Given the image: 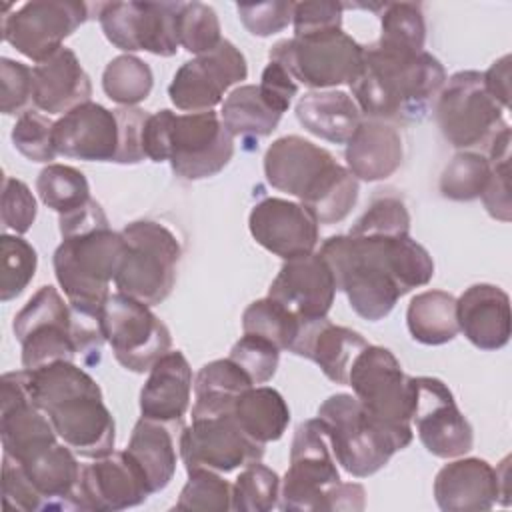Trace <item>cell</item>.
<instances>
[{"label": "cell", "instance_id": "cell-1", "mask_svg": "<svg viewBox=\"0 0 512 512\" xmlns=\"http://www.w3.org/2000/svg\"><path fill=\"white\" fill-rule=\"evenodd\" d=\"M336 278L350 308L368 322L386 318L400 296L426 286L434 276L428 250L408 236L338 234L318 252Z\"/></svg>", "mask_w": 512, "mask_h": 512}, {"label": "cell", "instance_id": "cell-2", "mask_svg": "<svg viewBox=\"0 0 512 512\" xmlns=\"http://www.w3.org/2000/svg\"><path fill=\"white\" fill-rule=\"evenodd\" d=\"M446 82V70L426 50L364 46L362 68L350 84L352 98L370 120L420 122Z\"/></svg>", "mask_w": 512, "mask_h": 512}, {"label": "cell", "instance_id": "cell-3", "mask_svg": "<svg viewBox=\"0 0 512 512\" xmlns=\"http://www.w3.org/2000/svg\"><path fill=\"white\" fill-rule=\"evenodd\" d=\"M26 370V368H24ZM28 392L50 418L58 438L82 458L114 452L116 424L96 380L68 360L26 370Z\"/></svg>", "mask_w": 512, "mask_h": 512}, {"label": "cell", "instance_id": "cell-4", "mask_svg": "<svg viewBox=\"0 0 512 512\" xmlns=\"http://www.w3.org/2000/svg\"><path fill=\"white\" fill-rule=\"evenodd\" d=\"M272 188L292 194L320 224L342 222L358 200V180L322 146L290 134L276 138L264 154Z\"/></svg>", "mask_w": 512, "mask_h": 512}, {"label": "cell", "instance_id": "cell-5", "mask_svg": "<svg viewBox=\"0 0 512 512\" xmlns=\"http://www.w3.org/2000/svg\"><path fill=\"white\" fill-rule=\"evenodd\" d=\"M142 146L148 160H168L176 176L204 180L228 166L234 154V136L214 110L174 114L162 108L148 116Z\"/></svg>", "mask_w": 512, "mask_h": 512}, {"label": "cell", "instance_id": "cell-6", "mask_svg": "<svg viewBox=\"0 0 512 512\" xmlns=\"http://www.w3.org/2000/svg\"><path fill=\"white\" fill-rule=\"evenodd\" d=\"M334 460L356 478L382 470L390 458L412 442V430H398L372 416L354 394H332L318 406Z\"/></svg>", "mask_w": 512, "mask_h": 512}, {"label": "cell", "instance_id": "cell-7", "mask_svg": "<svg viewBox=\"0 0 512 512\" xmlns=\"http://www.w3.org/2000/svg\"><path fill=\"white\" fill-rule=\"evenodd\" d=\"M126 242L110 226L62 238L54 250V274L72 310L100 316L110 296Z\"/></svg>", "mask_w": 512, "mask_h": 512}, {"label": "cell", "instance_id": "cell-8", "mask_svg": "<svg viewBox=\"0 0 512 512\" xmlns=\"http://www.w3.org/2000/svg\"><path fill=\"white\" fill-rule=\"evenodd\" d=\"M120 232L126 250L114 276L118 292L146 306L164 302L176 282L182 254L178 238L164 224L154 220L130 222Z\"/></svg>", "mask_w": 512, "mask_h": 512}, {"label": "cell", "instance_id": "cell-9", "mask_svg": "<svg viewBox=\"0 0 512 512\" xmlns=\"http://www.w3.org/2000/svg\"><path fill=\"white\" fill-rule=\"evenodd\" d=\"M434 112L442 136L458 150H488L492 140L508 128L504 108L488 94L478 70H460L446 78Z\"/></svg>", "mask_w": 512, "mask_h": 512}, {"label": "cell", "instance_id": "cell-10", "mask_svg": "<svg viewBox=\"0 0 512 512\" xmlns=\"http://www.w3.org/2000/svg\"><path fill=\"white\" fill-rule=\"evenodd\" d=\"M270 60L282 64L288 74L308 88H334L352 84L362 68L364 46L342 28L278 40Z\"/></svg>", "mask_w": 512, "mask_h": 512}, {"label": "cell", "instance_id": "cell-11", "mask_svg": "<svg viewBox=\"0 0 512 512\" xmlns=\"http://www.w3.org/2000/svg\"><path fill=\"white\" fill-rule=\"evenodd\" d=\"M338 482L340 472L322 422L318 418L300 422L290 446V466L280 484L278 508L286 512L326 510L328 490Z\"/></svg>", "mask_w": 512, "mask_h": 512}, {"label": "cell", "instance_id": "cell-12", "mask_svg": "<svg viewBox=\"0 0 512 512\" xmlns=\"http://www.w3.org/2000/svg\"><path fill=\"white\" fill-rule=\"evenodd\" d=\"M100 322L114 358L130 372H148L158 358L170 352L172 336L168 326L150 306L132 296L122 292L110 294Z\"/></svg>", "mask_w": 512, "mask_h": 512}, {"label": "cell", "instance_id": "cell-13", "mask_svg": "<svg viewBox=\"0 0 512 512\" xmlns=\"http://www.w3.org/2000/svg\"><path fill=\"white\" fill-rule=\"evenodd\" d=\"M22 346V368L40 366L78 356L72 334V308L54 286H40L12 322Z\"/></svg>", "mask_w": 512, "mask_h": 512}, {"label": "cell", "instance_id": "cell-14", "mask_svg": "<svg viewBox=\"0 0 512 512\" xmlns=\"http://www.w3.org/2000/svg\"><path fill=\"white\" fill-rule=\"evenodd\" d=\"M348 386L372 416L392 428L412 430L410 376L388 348H362L348 370Z\"/></svg>", "mask_w": 512, "mask_h": 512}, {"label": "cell", "instance_id": "cell-15", "mask_svg": "<svg viewBox=\"0 0 512 512\" xmlns=\"http://www.w3.org/2000/svg\"><path fill=\"white\" fill-rule=\"evenodd\" d=\"M4 6L2 38L36 64L62 48L88 18L90 6L76 0H32L8 14Z\"/></svg>", "mask_w": 512, "mask_h": 512}, {"label": "cell", "instance_id": "cell-16", "mask_svg": "<svg viewBox=\"0 0 512 512\" xmlns=\"http://www.w3.org/2000/svg\"><path fill=\"white\" fill-rule=\"evenodd\" d=\"M180 2H106L98 20L106 40L124 50H146L156 56H174L178 42Z\"/></svg>", "mask_w": 512, "mask_h": 512}, {"label": "cell", "instance_id": "cell-17", "mask_svg": "<svg viewBox=\"0 0 512 512\" xmlns=\"http://www.w3.org/2000/svg\"><path fill=\"white\" fill-rule=\"evenodd\" d=\"M412 420L422 446L438 458H458L472 450L474 430L460 412L452 390L432 376H410Z\"/></svg>", "mask_w": 512, "mask_h": 512}, {"label": "cell", "instance_id": "cell-18", "mask_svg": "<svg viewBox=\"0 0 512 512\" xmlns=\"http://www.w3.org/2000/svg\"><path fill=\"white\" fill-rule=\"evenodd\" d=\"M178 448L186 470L208 468L224 474L264 456V444L252 440L232 412L192 418L180 432Z\"/></svg>", "mask_w": 512, "mask_h": 512}, {"label": "cell", "instance_id": "cell-19", "mask_svg": "<svg viewBox=\"0 0 512 512\" xmlns=\"http://www.w3.org/2000/svg\"><path fill=\"white\" fill-rule=\"evenodd\" d=\"M248 64L244 54L230 42L222 40L214 50L184 62L170 86V102L184 112H208L222 102L224 92L246 80Z\"/></svg>", "mask_w": 512, "mask_h": 512}, {"label": "cell", "instance_id": "cell-20", "mask_svg": "<svg viewBox=\"0 0 512 512\" xmlns=\"http://www.w3.org/2000/svg\"><path fill=\"white\" fill-rule=\"evenodd\" d=\"M508 460L494 468L482 458H460L444 464L434 478V498L444 512L490 510L508 506Z\"/></svg>", "mask_w": 512, "mask_h": 512}, {"label": "cell", "instance_id": "cell-21", "mask_svg": "<svg viewBox=\"0 0 512 512\" xmlns=\"http://www.w3.org/2000/svg\"><path fill=\"white\" fill-rule=\"evenodd\" d=\"M0 438L4 454L18 462L58 442L50 418L38 408L28 392L24 368L2 374Z\"/></svg>", "mask_w": 512, "mask_h": 512}, {"label": "cell", "instance_id": "cell-22", "mask_svg": "<svg viewBox=\"0 0 512 512\" xmlns=\"http://www.w3.org/2000/svg\"><path fill=\"white\" fill-rule=\"evenodd\" d=\"M318 220L300 202L268 196L248 216L252 238L282 260L312 254L318 244Z\"/></svg>", "mask_w": 512, "mask_h": 512}, {"label": "cell", "instance_id": "cell-23", "mask_svg": "<svg viewBox=\"0 0 512 512\" xmlns=\"http://www.w3.org/2000/svg\"><path fill=\"white\" fill-rule=\"evenodd\" d=\"M148 496L146 476L126 450L82 466L76 494L78 510H126L142 504Z\"/></svg>", "mask_w": 512, "mask_h": 512}, {"label": "cell", "instance_id": "cell-24", "mask_svg": "<svg viewBox=\"0 0 512 512\" xmlns=\"http://www.w3.org/2000/svg\"><path fill=\"white\" fill-rule=\"evenodd\" d=\"M268 296L284 304L300 322L326 318L336 296V278L328 262L312 252L284 260Z\"/></svg>", "mask_w": 512, "mask_h": 512}, {"label": "cell", "instance_id": "cell-25", "mask_svg": "<svg viewBox=\"0 0 512 512\" xmlns=\"http://www.w3.org/2000/svg\"><path fill=\"white\" fill-rule=\"evenodd\" d=\"M56 154L86 162H114L120 126L114 110L98 102H84L54 122Z\"/></svg>", "mask_w": 512, "mask_h": 512}, {"label": "cell", "instance_id": "cell-26", "mask_svg": "<svg viewBox=\"0 0 512 512\" xmlns=\"http://www.w3.org/2000/svg\"><path fill=\"white\" fill-rule=\"evenodd\" d=\"M460 332L480 350H500L512 332L510 298L494 284H472L456 298Z\"/></svg>", "mask_w": 512, "mask_h": 512}, {"label": "cell", "instance_id": "cell-27", "mask_svg": "<svg viewBox=\"0 0 512 512\" xmlns=\"http://www.w3.org/2000/svg\"><path fill=\"white\" fill-rule=\"evenodd\" d=\"M366 346L368 342L360 332L332 324L326 316L302 322L290 352L312 360L328 380L348 384V370Z\"/></svg>", "mask_w": 512, "mask_h": 512}, {"label": "cell", "instance_id": "cell-28", "mask_svg": "<svg viewBox=\"0 0 512 512\" xmlns=\"http://www.w3.org/2000/svg\"><path fill=\"white\" fill-rule=\"evenodd\" d=\"M192 368L180 350H170L154 362L140 390V414L172 426H182L190 408Z\"/></svg>", "mask_w": 512, "mask_h": 512}, {"label": "cell", "instance_id": "cell-29", "mask_svg": "<svg viewBox=\"0 0 512 512\" xmlns=\"http://www.w3.org/2000/svg\"><path fill=\"white\" fill-rule=\"evenodd\" d=\"M90 96V76L66 46L32 68V102L46 114H66L90 102Z\"/></svg>", "mask_w": 512, "mask_h": 512}, {"label": "cell", "instance_id": "cell-30", "mask_svg": "<svg viewBox=\"0 0 512 512\" xmlns=\"http://www.w3.org/2000/svg\"><path fill=\"white\" fill-rule=\"evenodd\" d=\"M344 158L346 168L356 180H386L402 164V136L394 124L366 118L346 142Z\"/></svg>", "mask_w": 512, "mask_h": 512}, {"label": "cell", "instance_id": "cell-31", "mask_svg": "<svg viewBox=\"0 0 512 512\" xmlns=\"http://www.w3.org/2000/svg\"><path fill=\"white\" fill-rule=\"evenodd\" d=\"M18 464L42 498L44 510H78L76 494L82 466L72 448L56 442Z\"/></svg>", "mask_w": 512, "mask_h": 512}, {"label": "cell", "instance_id": "cell-32", "mask_svg": "<svg viewBox=\"0 0 512 512\" xmlns=\"http://www.w3.org/2000/svg\"><path fill=\"white\" fill-rule=\"evenodd\" d=\"M296 118L310 134L332 144H346L362 122V112L342 90H312L296 102Z\"/></svg>", "mask_w": 512, "mask_h": 512}, {"label": "cell", "instance_id": "cell-33", "mask_svg": "<svg viewBox=\"0 0 512 512\" xmlns=\"http://www.w3.org/2000/svg\"><path fill=\"white\" fill-rule=\"evenodd\" d=\"M172 424L144 418L134 424L126 452L146 476L150 494L164 490L176 472V440Z\"/></svg>", "mask_w": 512, "mask_h": 512}, {"label": "cell", "instance_id": "cell-34", "mask_svg": "<svg viewBox=\"0 0 512 512\" xmlns=\"http://www.w3.org/2000/svg\"><path fill=\"white\" fill-rule=\"evenodd\" d=\"M250 386H254L250 376L230 358L204 364L194 378L192 418L232 412L236 398Z\"/></svg>", "mask_w": 512, "mask_h": 512}, {"label": "cell", "instance_id": "cell-35", "mask_svg": "<svg viewBox=\"0 0 512 512\" xmlns=\"http://www.w3.org/2000/svg\"><path fill=\"white\" fill-rule=\"evenodd\" d=\"M232 414L240 428L260 444L280 440L290 424V408L284 396L270 386L244 390L236 398Z\"/></svg>", "mask_w": 512, "mask_h": 512}, {"label": "cell", "instance_id": "cell-36", "mask_svg": "<svg viewBox=\"0 0 512 512\" xmlns=\"http://www.w3.org/2000/svg\"><path fill=\"white\" fill-rule=\"evenodd\" d=\"M410 336L426 346H442L460 332L456 318V298L444 290L416 294L406 310Z\"/></svg>", "mask_w": 512, "mask_h": 512}, {"label": "cell", "instance_id": "cell-37", "mask_svg": "<svg viewBox=\"0 0 512 512\" xmlns=\"http://www.w3.org/2000/svg\"><path fill=\"white\" fill-rule=\"evenodd\" d=\"M282 114L276 112L260 94L256 84H242L234 88L222 102L220 120L236 138H264L270 136Z\"/></svg>", "mask_w": 512, "mask_h": 512}, {"label": "cell", "instance_id": "cell-38", "mask_svg": "<svg viewBox=\"0 0 512 512\" xmlns=\"http://www.w3.org/2000/svg\"><path fill=\"white\" fill-rule=\"evenodd\" d=\"M154 76L150 66L132 54L112 58L102 72L106 96L120 106H136L152 92Z\"/></svg>", "mask_w": 512, "mask_h": 512}, {"label": "cell", "instance_id": "cell-39", "mask_svg": "<svg viewBox=\"0 0 512 512\" xmlns=\"http://www.w3.org/2000/svg\"><path fill=\"white\" fill-rule=\"evenodd\" d=\"M36 192L44 206L58 212V216L82 208L90 200V186L86 176L66 164H48L36 180Z\"/></svg>", "mask_w": 512, "mask_h": 512}, {"label": "cell", "instance_id": "cell-40", "mask_svg": "<svg viewBox=\"0 0 512 512\" xmlns=\"http://www.w3.org/2000/svg\"><path fill=\"white\" fill-rule=\"evenodd\" d=\"M300 320L278 300L266 296L248 304L242 314V332L254 334L270 340L280 350L292 348L298 332Z\"/></svg>", "mask_w": 512, "mask_h": 512}, {"label": "cell", "instance_id": "cell-41", "mask_svg": "<svg viewBox=\"0 0 512 512\" xmlns=\"http://www.w3.org/2000/svg\"><path fill=\"white\" fill-rule=\"evenodd\" d=\"M492 174V164L486 154L460 150L448 162L440 176V192L448 200L470 202L482 196Z\"/></svg>", "mask_w": 512, "mask_h": 512}, {"label": "cell", "instance_id": "cell-42", "mask_svg": "<svg viewBox=\"0 0 512 512\" xmlns=\"http://www.w3.org/2000/svg\"><path fill=\"white\" fill-rule=\"evenodd\" d=\"M280 478L260 460L250 462L232 484V510L268 512L280 502Z\"/></svg>", "mask_w": 512, "mask_h": 512}, {"label": "cell", "instance_id": "cell-43", "mask_svg": "<svg viewBox=\"0 0 512 512\" xmlns=\"http://www.w3.org/2000/svg\"><path fill=\"white\" fill-rule=\"evenodd\" d=\"M38 254L20 236H0V300L8 302L24 292L36 274Z\"/></svg>", "mask_w": 512, "mask_h": 512}, {"label": "cell", "instance_id": "cell-44", "mask_svg": "<svg viewBox=\"0 0 512 512\" xmlns=\"http://www.w3.org/2000/svg\"><path fill=\"white\" fill-rule=\"evenodd\" d=\"M382 34L378 42L394 48L424 50L426 22L416 2H384L380 14Z\"/></svg>", "mask_w": 512, "mask_h": 512}, {"label": "cell", "instance_id": "cell-45", "mask_svg": "<svg viewBox=\"0 0 512 512\" xmlns=\"http://www.w3.org/2000/svg\"><path fill=\"white\" fill-rule=\"evenodd\" d=\"M188 480L174 504L176 510L226 512L232 510V484L208 468L186 470Z\"/></svg>", "mask_w": 512, "mask_h": 512}, {"label": "cell", "instance_id": "cell-46", "mask_svg": "<svg viewBox=\"0 0 512 512\" xmlns=\"http://www.w3.org/2000/svg\"><path fill=\"white\" fill-rule=\"evenodd\" d=\"M222 28L212 6L202 2H180L178 42L190 54H206L222 42Z\"/></svg>", "mask_w": 512, "mask_h": 512}, {"label": "cell", "instance_id": "cell-47", "mask_svg": "<svg viewBox=\"0 0 512 512\" xmlns=\"http://www.w3.org/2000/svg\"><path fill=\"white\" fill-rule=\"evenodd\" d=\"M486 156L492 164V174L490 180L482 192V202L486 212L500 220V222H510V212H512V204H510V188H508V160H510V126L504 128L488 146Z\"/></svg>", "mask_w": 512, "mask_h": 512}, {"label": "cell", "instance_id": "cell-48", "mask_svg": "<svg viewBox=\"0 0 512 512\" xmlns=\"http://www.w3.org/2000/svg\"><path fill=\"white\" fill-rule=\"evenodd\" d=\"M352 236H408L410 214L398 196H378L350 228Z\"/></svg>", "mask_w": 512, "mask_h": 512}, {"label": "cell", "instance_id": "cell-49", "mask_svg": "<svg viewBox=\"0 0 512 512\" xmlns=\"http://www.w3.org/2000/svg\"><path fill=\"white\" fill-rule=\"evenodd\" d=\"M52 132L54 122L48 116L36 110H26L18 116L12 128V144L28 160L50 164L58 156Z\"/></svg>", "mask_w": 512, "mask_h": 512}, {"label": "cell", "instance_id": "cell-50", "mask_svg": "<svg viewBox=\"0 0 512 512\" xmlns=\"http://www.w3.org/2000/svg\"><path fill=\"white\" fill-rule=\"evenodd\" d=\"M256 384H266L276 374L280 362V348L270 340L254 334H242L240 340L232 346L230 356Z\"/></svg>", "mask_w": 512, "mask_h": 512}, {"label": "cell", "instance_id": "cell-51", "mask_svg": "<svg viewBox=\"0 0 512 512\" xmlns=\"http://www.w3.org/2000/svg\"><path fill=\"white\" fill-rule=\"evenodd\" d=\"M0 212H2L4 230H12L18 236V234H26L32 228L38 206H36L34 194L22 180L12 176L4 178Z\"/></svg>", "mask_w": 512, "mask_h": 512}, {"label": "cell", "instance_id": "cell-52", "mask_svg": "<svg viewBox=\"0 0 512 512\" xmlns=\"http://www.w3.org/2000/svg\"><path fill=\"white\" fill-rule=\"evenodd\" d=\"M240 22L252 36L268 38L272 34L282 32L294 14V2L272 0V2H256V4H236Z\"/></svg>", "mask_w": 512, "mask_h": 512}, {"label": "cell", "instance_id": "cell-53", "mask_svg": "<svg viewBox=\"0 0 512 512\" xmlns=\"http://www.w3.org/2000/svg\"><path fill=\"white\" fill-rule=\"evenodd\" d=\"M0 84H2V114L26 112L24 108L32 100V68L22 62L2 58L0 60Z\"/></svg>", "mask_w": 512, "mask_h": 512}, {"label": "cell", "instance_id": "cell-54", "mask_svg": "<svg viewBox=\"0 0 512 512\" xmlns=\"http://www.w3.org/2000/svg\"><path fill=\"white\" fill-rule=\"evenodd\" d=\"M120 126V144L114 162L116 164H138L146 158L144 154V126L148 120V112L136 106H122L114 110Z\"/></svg>", "mask_w": 512, "mask_h": 512}, {"label": "cell", "instance_id": "cell-55", "mask_svg": "<svg viewBox=\"0 0 512 512\" xmlns=\"http://www.w3.org/2000/svg\"><path fill=\"white\" fill-rule=\"evenodd\" d=\"M342 2H294V36L342 28Z\"/></svg>", "mask_w": 512, "mask_h": 512}, {"label": "cell", "instance_id": "cell-56", "mask_svg": "<svg viewBox=\"0 0 512 512\" xmlns=\"http://www.w3.org/2000/svg\"><path fill=\"white\" fill-rule=\"evenodd\" d=\"M2 500H4V508L8 510H24V512L44 510L42 498L38 496L34 486L28 482L20 464L6 454L2 464Z\"/></svg>", "mask_w": 512, "mask_h": 512}, {"label": "cell", "instance_id": "cell-57", "mask_svg": "<svg viewBox=\"0 0 512 512\" xmlns=\"http://www.w3.org/2000/svg\"><path fill=\"white\" fill-rule=\"evenodd\" d=\"M260 94L262 98L280 114H284L292 102V98L298 94V84L296 80L288 74V70L270 60L266 64V68L262 70V78H260Z\"/></svg>", "mask_w": 512, "mask_h": 512}, {"label": "cell", "instance_id": "cell-58", "mask_svg": "<svg viewBox=\"0 0 512 512\" xmlns=\"http://www.w3.org/2000/svg\"><path fill=\"white\" fill-rule=\"evenodd\" d=\"M58 224H60V234H62V238L72 236V234L90 232V230H96V228L110 226L106 212H104L102 206H100L96 200H92V198H90L82 208H78V210H74V212H68V214H62V216L58 218Z\"/></svg>", "mask_w": 512, "mask_h": 512}, {"label": "cell", "instance_id": "cell-59", "mask_svg": "<svg viewBox=\"0 0 512 512\" xmlns=\"http://www.w3.org/2000/svg\"><path fill=\"white\" fill-rule=\"evenodd\" d=\"M488 94L506 110L510 104V56L504 54L492 66L482 72Z\"/></svg>", "mask_w": 512, "mask_h": 512}, {"label": "cell", "instance_id": "cell-60", "mask_svg": "<svg viewBox=\"0 0 512 512\" xmlns=\"http://www.w3.org/2000/svg\"><path fill=\"white\" fill-rule=\"evenodd\" d=\"M366 506V490L356 482H338L328 490L326 510L360 512Z\"/></svg>", "mask_w": 512, "mask_h": 512}]
</instances>
